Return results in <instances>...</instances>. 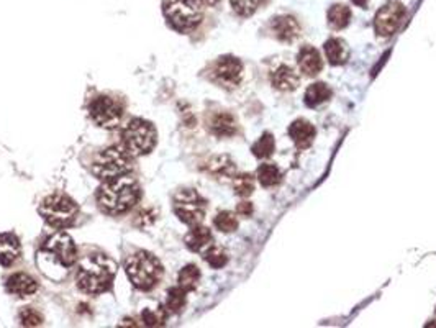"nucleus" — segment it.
Here are the masks:
<instances>
[{
	"label": "nucleus",
	"mask_w": 436,
	"mask_h": 328,
	"mask_svg": "<svg viewBox=\"0 0 436 328\" xmlns=\"http://www.w3.org/2000/svg\"><path fill=\"white\" fill-rule=\"evenodd\" d=\"M186 246L194 253H205L208 248L213 245V237L212 232L207 227H202L201 223L194 225L192 230H189V233L184 238Z\"/></svg>",
	"instance_id": "nucleus-16"
},
{
	"label": "nucleus",
	"mask_w": 436,
	"mask_h": 328,
	"mask_svg": "<svg viewBox=\"0 0 436 328\" xmlns=\"http://www.w3.org/2000/svg\"><path fill=\"white\" fill-rule=\"evenodd\" d=\"M38 212L50 227L64 230L74 225L79 215V207L69 195L53 194L43 200Z\"/></svg>",
	"instance_id": "nucleus-7"
},
{
	"label": "nucleus",
	"mask_w": 436,
	"mask_h": 328,
	"mask_svg": "<svg viewBox=\"0 0 436 328\" xmlns=\"http://www.w3.org/2000/svg\"><path fill=\"white\" fill-rule=\"evenodd\" d=\"M253 204L251 202H241L238 204V207H236V212H238L241 217H251L253 215Z\"/></svg>",
	"instance_id": "nucleus-36"
},
{
	"label": "nucleus",
	"mask_w": 436,
	"mask_h": 328,
	"mask_svg": "<svg viewBox=\"0 0 436 328\" xmlns=\"http://www.w3.org/2000/svg\"><path fill=\"white\" fill-rule=\"evenodd\" d=\"M326 18H328V25L335 30H343L349 25L351 22V10H349L348 6L344 3H335L328 8V13H326Z\"/></svg>",
	"instance_id": "nucleus-24"
},
{
	"label": "nucleus",
	"mask_w": 436,
	"mask_h": 328,
	"mask_svg": "<svg viewBox=\"0 0 436 328\" xmlns=\"http://www.w3.org/2000/svg\"><path fill=\"white\" fill-rule=\"evenodd\" d=\"M198 2H201L202 6H205V7H215L221 2V0H198Z\"/></svg>",
	"instance_id": "nucleus-37"
},
{
	"label": "nucleus",
	"mask_w": 436,
	"mask_h": 328,
	"mask_svg": "<svg viewBox=\"0 0 436 328\" xmlns=\"http://www.w3.org/2000/svg\"><path fill=\"white\" fill-rule=\"evenodd\" d=\"M203 260H205L213 269H220L228 262V253H226L224 248L212 245L205 253H203Z\"/></svg>",
	"instance_id": "nucleus-30"
},
{
	"label": "nucleus",
	"mask_w": 436,
	"mask_h": 328,
	"mask_svg": "<svg viewBox=\"0 0 436 328\" xmlns=\"http://www.w3.org/2000/svg\"><path fill=\"white\" fill-rule=\"evenodd\" d=\"M274 149H276V140H274L271 133H264L263 137L251 147V151H253L254 156L259 159L272 156Z\"/></svg>",
	"instance_id": "nucleus-28"
},
{
	"label": "nucleus",
	"mask_w": 436,
	"mask_h": 328,
	"mask_svg": "<svg viewBox=\"0 0 436 328\" xmlns=\"http://www.w3.org/2000/svg\"><path fill=\"white\" fill-rule=\"evenodd\" d=\"M154 220H156V212L153 209H146V210H141V212L136 215V220H135V223L138 225V227H148V225H151V223H154Z\"/></svg>",
	"instance_id": "nucleus-35"
},
{
	"label": "nucleus",
	"mask_w": 436,
	"mask_h": 328,
	"mask_svg": "<svg viewBox=\"0 0 436 328\" xmlns=\"http://www.w3.org/2000/svg\"><path fill=\"white\" fill-rule=\"evenodd\" d=\"M89 117L101 128H117L123 117V107L115 98L99 96L89 104Z\"/></svg>",
	"instance_id": "nucleus-10"
},
{
	"label": "nucleus",
	"mask_w": 436,
	"mask_h": 328,
	"mask_svg": "<svg viewBox=\"0 0 436 328\" xmlns=\"http://www.w3.org/2000/svg\"><path fill=\"white\" fill-rule=\"evenodd\" d=\"M212 77L225 89L238 87L243 77V63L235 56H224L213 64Z\"/></svg>",
	"instance_id": "nucleus-12"
},
{
	"label": "nucleus",
	"mask_w": 436,
	"mask_h": 328,
	"mask_svg": "<svg viewBox=\"0 0 436 328\" xmlns=\"http://www.w3.org/2000/svg\"><path fill=\"white\" fill-rule=\"evenodd\" d=\"M6 289L8 294L17 295V297H28V295H33L36 292L38 284L30 274L15 273L7 279Z\"/></svg>",
	"instance_id": "nucleus-17"
},
{
	"label": "nucleus",
	"mask_w": 436,
	"mask_h": 328,
	"mask_svg": "<svg viewBox=\"0 0 436 328\" xmlns=\"http://www.w3.org/2000/svg\"><path fill=\"white\" fill-rule=\"evenodd\" d=\"M122 148L131 156H143L154 149L158 143V131L148 120L133 119L122 128Z\"/></svg>",
	"instance_id": "nucleus-4"
},
{
	"label": "nucleus",
	"mask_w": 436,
	"mask_h": 328,
	"mask_svg": "<svg viewBox=\"0 0 436 328\" xmlns=\"http://www.w3.org/2000/svg\"><path fill=\"white\" fill-rule=\"evenodd\" d=\"M207 172L217 179H231L236 174V164L230 156H215L207 163Z\"/></svg>",
	"instance_id": "nucleus-21"
},
{
	"label": "nucleus",
	"mask_w": 436,
	"mask_h": 328,
	"mask_svg": "<svg viewBox=\"0 0 436 328\" xmlns=\"http://www.w3.org/2000/svg\"><path fill=\"white\" fill-rule=\"evenodd\" d=\"M261 0H230L233 12L240 17H251L258 10Z\"/></svg>",
	"instance_id": "nucleus-32"
},
{
	"label": "nucleus",
	"mask_w": 436,
	"mask_h": 328,
	"mask_svg": "<svg viewBox=\"0 0 436 328\" xmlns=\"http://www.w3.org/2000/svg\"><path fill=\"white\" fill-rule=\"evenodd\" d=\"M133 156L128 154L122 147H110L102 149L92 161V174L101 181H110L115 177L130 174L133 170Z\"/></svg>",
	"instance_id": "nucleus-5"
},
{
	"label": "nucleus",
	"mask_w": 436,
	"mask_h": 328,
	"mask_svg": "<svg viewBox=\"0 0 436 328\" xmlns=\"http://www.w3.org/2000/svg\"><path fill=\"white\" fill-rule=\"evenodd\" d=\"M271 84L277 91L282 92H291L296 91L300 84V77L298 74L293 71L291 66L287 64H281L279 68H276L271 74Z\"/></svg>",
	"instance_id": "nucleus-18"
},
{
	"label": "nucleus",
	"mask_w": 436,
	"mask_h": 328,
	"mask_svg": "<svg viewBox=\"0 0 436 328\" xmlns=\"http://www.w3.org/2000/svg\"><path fill=\"white\" fill-rule=\"evenodd\" d=\"M22 253L20 240L13 233H0V266H12Z\"/></svg>",
	"instance_id": "nucleus-19"
},
{
	"label": "nucleus",
	"mask_w": 436,
	"mask_h": 328,
	"mask_svg": "<svg viewBox=\"0 0 436 328\" xmlns=\"http://www.w3.org/2000/svg\"><path fill=\"white\" fill-rule=\"evenodd\" d=\"M174 214L186 225H198L205 217L207 200L196 189H182L174 195Z\"/></svg>",
	"instance_id": "nucleus-9"
},
{
	"label": "nucleus",
	"mask_w": 436,
	"mask_h": 328,
	"mask_svg": "<svg viewBox=\"0 0 436 328\" xmlns=\"http://www.w3.org/2000/svg\"><path fill=\"white\" fill-rule=\"evenodd\" d=\"M325 54L326 59L331 66H340L344 64L346 59H348V48H346V43L341 38H330L325 43Z\"/></svg>",
	"instance_id": "nucleus-23"
},
{
	"label": "nucleus",
	"mask_w": 436,
	"mask_h": 328,
	"mask_svg": "<svg viewBox=\"0 0 436 328\" xmlns=\"http://www.w3.org/2000/svg\"><path fill=\"white\" fill-rule=\"evenodd\" d=\"M208 126H210L212 133L220 138L233 137L236 133V128H238V126H236L235 117L231 114H226V112H220V114L213 115Z\"/></svg>",
	"instance_id": "nucleus-20"
},
{
	"label": "nucleus",
	"mask_w": 436,
	"mask_h": 328,
	"mask_svg": "<svg viewBox=\"0 0 436 328\" xmlns=\"http://www.w3.org/2000/svg\"><path fill=\"white\" fill-rule=\"evenodd\" d=\"M40 260H46L53 264H59L61 268H73L78 261V248L73 238L66 232H56L46 238L40 251Z\"/></svg>",
	"instance_id": "nucleus-8"
},
{
	"label": "nucleus",
	"mask_w": 436,
	"mask_h": 328,
	"mask_svg": "<svg viewBox=\"0 0 436 328\" xmlns=\"http://www.w3.org/2000/svg\"><path fill=\"white\" fill-rule=\"evenodd\" d=\"M405 18V7L397 0L384 3L374 17V31L381 38H391Z\"/></svg>",
	"instance_id": "nucleus-11"
},
{
	"label": "nucleus",
	"mask_w": 436,
	"mask_h": 328,
	"mask_svg": "<svg viewBox=\"0 0 436 328\" xmlns=\"http://www.w3.org/2000/svg\"><path fill=\"white\" fill-rule=\"evenodd\" d=\"M18 320H20L22 325H25V327H38V325H41L43 317L35 311V308L27 307L20 312Z\"/></svg>",
	"instance_id": "nucleus-34"
},
{
	"label": "nucleus",
	"mask_w": 436,
	"mask_h": 328,
	"mask_svg": "<svg viewBox=\"0 0 436 328\" xmlns=\"http://www.w3.org/2000/svg\"><path fill=\"white\" fill-rule=\"evenodd\" d=\"M168 313V308L164 306H159L156 308H145L143 313H141V318H143V323L146 327H161L166 323Z\"/></svg>",
	"instance_id": "nucleus-29"
},
{
	"label": "nucleus",
	"mask_w": 436,
	"mask_h": 328,
	"mask_svg": "<svg viewBox=\"0 0 436 328\" xmlns=\"http://www.w3.org/2000/svg\"><path fill=\"white\" fill-rule=\"evenodd\" d=\"M177 283L184 290H187V292L196 290L198 283H201V269H198L196 264H187L186 268H182L181 273H179Z\"/></svg>",
	"instance_id": "nucleus-26"
},
{
	"label": "nucleus",
	"mask_w": 436,
	"mask_h": 328,
	"mask_svg": "<svg viewBox=\"0 0 436 328\" xmlns=\"http://www.w3.org/2000/svg\"><path fill=\"white\" fill-rule=\"evenodd\" d=\"M351 2L354 3V6L361 7V8H368L369 6V0H351Z\"/></svg>",
	"instance_id": "nucleus-38"
},
{
	"label": "nucleus",
	"mask_w": 436,
	"mask_h": 328,
	"mask_svg": "<svg viewBox=\"0 0 436 328\" xmlns=\"http://www.w3.org/2000/svg\"><path fill=\"white\" fill-rule=\"evenodd\" d=\"M289 135H291L292 142L296 143L297 148L305 149V148H309L312 143H314L317 130H315V126L310 124V121L298 119L296 121H292V125L289 126Z\"/></svg>",
	"instance_id": "nucleus-15"
},
{
	"label": "nucleus",
	"mask_w": 436,
	"mask_h": 328,
	"mask_svg": "<svg viewBox=\"0 0 436 328\" xmlns=\"http://www.w3.org/2000/svg\"><path fill=\"white\" fill-rule=\"evenodd\" d=\"M117 268V262L107 255H89L79 262L75 284L85 294H103L112 288Z\"/></svg>",
	"instance_id": "nucleus-2"
},
{
	"label": "nucleus",
	"mask_w": 436,
	"mask_h": 328,
	"mask_svg": "<svg viewBox=\"0 0 436 328\" xmlns=\"http://www.w3.org/2000/svg\"><path fill=\"white\" fill-rule=\"evenodd\" d=\"M233 189H235V194L240 195V197H248V195L253 194V191H254L253 176H249V174L235 176Z\"/></svg>",
	"instance_id": "nucleus-33"
},
{
	"label": "nucleus",
	"mask_w": 436,
	"mask_h": 328,
	"mask_svg": "<svg viewBox=\"0 0 436 328\" xmlns=\"http://www.w3.org/2000/svg\"><path fill=\"white\" fill-rule=\"evenodd\" d=\"M141 197L140 182L133 176L125 174L115 179L103 181L97 191V205L107 215H122L133 209Z\"/></svg>",
	"instance_id": "nucleus-1"
},
{
	"label": "nucleus",
	"mask_w": 436,
	"mask_h": 328,
	"mask_svg": "<svg viewBox=\"0 0 436 328\" xmlns=\"http://www.w3.org/2000/svg\"><path fill=\"white\" fill-rule=\"evenodd\" d=\"M186 294L187 290H184L181 285H176V288H170L168 290V295H166V308H168L169 313H179L186 306Z\"/></svg>",
	"instance_id": "nucleus-27"
},
{
	"label": "nucleus",
	"mask_w": 436,
	"mask_h": 328,
	"mask_svg": "<svg viewBox=\"0 0 436 328\" xmlns=\"http://www.w3.org/2000/svg\"><path fill=\"white\" fill-rule=\"evenodd\" d=\"M213 225L217 230H220L221 233H233L238 228V220H236L235 214L224 210V212L217 214V217L213 218Z\"/></svg>",
	"instance_id": "nucleus-31"
},
{
	"label": "nucleus",
	"mask_w": 436,
	"mask_h": 328,
	"mask_svg": "<svg viewBox=\"0 0 436 328\" xmlns=\"http://www.w3.org/2000/svg\"><path fill=\"white\" fill-rule=\"evenodd\" d=\"M256 177H258V181L261 182V186L263 187H274L281 182L282 172L276 164L268 163V164H261Z\"/></svg>",
	"instance_id": "nucleus-25"
},
{
	"label": "nucleus",
	"mask_w": 436,
	"mask_h": 328,
	"mask_svg": "<svg viewBox=\"0 0 436 328\" xmlns=\"http://www.w3.org/2000/svg\"><path fill=\"white\" fill-rule=\"evenodd\" d=\"M331 94L333 92H331V89L326 86L325 82H314L310 84L309 89L305 91L303 100H305V104L309 107H319L330 100Z\"/></svg>",
	"instance_id": "nucleus-22"
},
{
	"label": "nucleus",
	"mask_w": 436,
	"mask_h": 328,
	"mask_svg": "<svg viewBox=\"0 0 436 328\" xmlns=\"http://www.w3.org/2000/svg\"><path fill=\"white\" fill-rule=\"evenodd\" d=\"M297 63L300 71L309 77H315L324 69V61L319 50H315L314 46H303L297 54Z\"/></svg>",
	"instance_id": "nucleus-14"
},
{
	"label": "nucleus",
	"mask_w": 436,
	"mask_h": 328,
	"mask_svg": "<svg viewBox=\"0 0 436 328\" xmlns=\"http://www.w3.org/2000/svg\"><path fill=\"white\" fill-rule=\"evenodd\" d=\"M125 271L130 283L140 290H150L163 278V264L148 251H136L125 261Z\"/></svg>",
	"instance_id": "nucleus-3"
},
{
	"label": "nucleus",
	"mask_w": 436,
	"mask_h": 328,
	"mask_svg": "<svg viewBox=\"0 0 436 328\" xmlns=\"http://www.w3.org/2000/svg\"><path fill=\"white\" fill-rule=\"evenodd\" d=\"M163 13L169 25L181 33L192 31L203 18L202 3L198 0H164Z\"/></svg>",
	"instance_id": "nucleus-6"
},
{
	"label": "nucleus",
	"mask_w": 436,
	"mask_h": 328,
	"mask_svg": "<svg viewBox=\"0 0 436 328\" xmlns=\"http://www.w3.org/2000/svg\"><path fill=\"white\" fill-rule=\"evenodd\" d=\"M271 31L279 41H293L300 35V23L292 15H277L271 20Z\"/></svg>",
	"instance_id": "nucleus-13"
}]
</instances>
